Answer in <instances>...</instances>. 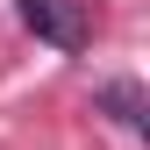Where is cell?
<instances>
[{"label": "cell", "instance_id": "7a4b0ae2", "mask_svg": "<svg viewBox=\"0 0 150 150\" xmlns=\"http://www.w3.org/2000/svg\"><path fill=\"white\" fill-rule=\"evenodd\" d=\"M100 100H107V115H115L122 129H143V100H136V86H129V79H122V86H107Z\"/></svg>", "mask_w": 150, "mask_h": 150}, {"label": "cell", "instance_id": "6da1fadb", "mask_svg": "<svg viewBox=\"0 0 150 150\" xmlns=\"http://www.w3.org/2000/svg\"><path fill=\"white\" fill-rule=\"evenodd\" d=\"M22 7V22L43 36V43H57V50H79L86 43V22L71 14V0H14Z\"/></svg>", "mask_w": 150, "mask_h": 150}]
</instances>
